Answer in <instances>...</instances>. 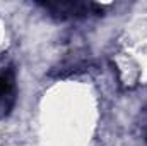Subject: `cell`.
<instances>
[{
  "label": "cell",
  "mask_w": 147,
  "mask_h": 146,
  "mask_svg": "<svg viewBox=\"0 0 147 146\" xmlns=\"http://www.w3.org/2000/svg\"><path fill=\"white\" fill-rule=\"evenodd\" d=\"M43 7L46 12H50L51 17L65 21V19H82L91 14L94 16H103L105 7L98 3H87V2H46V3H38Z\"/></svg>",
  "instance_id": "6da1fadb"
},
{
  "label": "cell",
  "mask_w": 147,
  "mask_h": 146,
  "mask_svg": "<svg viewBox=\"0 0 147 146\" xmlns=\"http://www.w3.org/2000/svg\"><path fill=\"white\" fill-rule=\"evenodd\" d=\"M17 100L16 71L12 65L0 69V119H5L12 113Z\"/></svg>",
  "instance_id": "7a4b0ae2"
},
{
  "label": "cell",
  "mask_w": 147,
  "mask_h": 146,
  "mask_svg": "<svg viewBox=\"0 0 147 146\" xmlns=\"http://www.w3.org/2000/svg\"><path fill=\"white\" fill-rule=\"evenodd\" d=\"M146 145H147V129H146Z\"/></svg>",
  "instance_id": "3957f363"
}]
</instances>
